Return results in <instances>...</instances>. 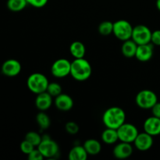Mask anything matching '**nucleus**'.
<instances>
[{
	"label": "nucleus",
	"mask_w": 160,
	"mask_h": 160,
	"mask_svg": "<svg viewBox=\"0 0 160 160\" xmlns=\"http://www.w3.org/2000/svg\"><path fill=\"white\" fill-rule=\"evenodd\" d=\"M126 120V113L124 110L118 106H112L104 112L102 115V122L107 128L117 130Z\"/></svg>",
	"instance_id": "f257e3e1"
},
{
	"label": "nucleus",
	"mask_w": 160,
	"mask_h": 160,
	"mask_svg": "<svg viewBox=\"0 0 160 160\" xmlns=\"http://www.w3.org/2000/svg\"><path fill=\"white\" fill-rule=\"evenodd\" d=\"M92 73V66H91L90 62L84 58L74 59V60L71 62L70 75L76 81H87L91 77Z\"/></svg>",
	"instance_id": "f03ea898"
},
{
	"label": "nucleus",
	"mask_w": 160,
	"mask_h": 160,
	"mask_svg": "<svg viewBox=\"0 0 160 160\" xmlns=\"http://www.w3.org/2000/svg\"><path fill=\"white\" fill-rule=\"evenodd\" d=\"M48 84L49 82L48 78L43 73H32L28 77L27 81L28 89L36 95L46 92Z\"/></svg>",
	"instance_id": "7ed1b4c3"
},
{
	"label": "nucleus",
	"mask_w": 160,
	"mask_h": 160,
	"mask_svg": "<svg viewBox=\"0 0 160 160\" xmlns=\"http://www.w3.org/2000/svg\"><path fill=\"white\" fill-rule=\"evenodd\" d=\"M136 104L143 109H149L158 102V98L154 92L148 89L142 90L137 94L135 98Z\"/></svg>",
	"instance_id": "20e7f679"
},
{
	"label": "nucleus",
	"mask_w": 160,
	"mask_h": 160,
	"mask_svg": "<svg viewBox=\"0 0 160 160\" xmlns=\"http://www.w3.org/2000/svg\"><path fill=\"white\" fill-rule=\"evenodd\" d=\"M132 25L128 20H119L113 23L112 34L119 40L124 42V41L131 39L132 36Z\"/></svg>",
	"instance_id": "39448f33"
},
{
	"label": "nucleus",
	"mask_w": 160,
	"mask_h": 160,
	"mask_svg": "<svg viewBox=\"0 0 160 160\" xmlns=\"http://www.w3.org/2000/svg\"><path fill=\"white\" fill-rule=\"evenodd\" d=\"M39 151L44 156V158H55L59 152L58 144L54 140L50 138L48 136L42 137V140L38 146Z\"/></svg>",
	"instance_id": "423d86ee"
},
{
	"label": "nucleus",
	"mask_w": 160,
	"mask_h": 160,
	"mask_svg": "<svg viewBox=\"0 0 160 160\" xmlns=\"http://www.w3.org/2000/svg\"><path fill=\"white\" fill-rule=\"evenodd\" d=\"M119 141L128 143H134V140L138 135V128L132 123H124L117 129Z\"/></svg>",
	"instance_id": "0eeeda50"
},
{
	"label": "nucleus",
	"mask_w": 160,
	"mask_h": 160,
	"mask_svg": "<svg viewBox=\"0 0 160 160\" xmlns=\"http://www.w3.org/2000/svg\"><path fill=\"white\" fill-rule=\"evenodd\" d=\"M152 33L151 30L145 25H137L133 28L131 39L137 43L138 45L151 43Z\"/></svg>",
	"instance_id": "6e6552de"
},
{
	"label": "nucleus",
	"mask_w": 160,
	"mask_h": 160,
	"mask_svg": "<svg viewBox=\"0 0 160 160\" xmlns=\"http://www.w3.org/2000/svg\"><path fill=\"white\" fill-rule=\"evenodd\" d=\"M71 62L67 59H59L55 61L51 67L52 74L57 78H62L70 74Z\"/></svg>",
	"instance_id": "1a4fd4ad"
},
{
	"label": "nucleus",
	"mask_w": 160,
	"mask_h": 160,
	"mask_svg": "<svg viewBox=\"0 0 160 160\" xmlns=\"http://www.w3.org/2000/svg\"><path fill=\"white\" fill-rule=\"evenodd\" d=\"M21 64L18 60L9 59L5 61L2 65V73L7 77H16L21 71Z\"/></svg>",
	"instance_id": "9d476101"
},
{
	"label": "nucleus",
	"mask_w": 160,
	"mask_h": 160,
	"mask_svg": "<svg viewBox=\"0 0 160 160\" xmlns=\"http://www.w3.org/2000/svg\"><path fill=\"white\" fill-rule=\"evenodd\" d=\"M134 144L139 151H148L153 145V136L146 132L139 133L134 140Z\"/></svg>",
	"instance_id": "9b49d317"
},
{
	"label": "nucleus",
	"mask_w": 160,
	"mask_h": 160,
	"mask_svg": "<svg viewBox=\"0 0 160 160\" xmlns=\"http://www.w3.org/2000/svg\"><path fill=\"white\" fill-rule=\"evenodd\" d=\"M154 47L152 43L138 45L136 51L135 57L140 62H148L152 58Z\"/></svg>",
	"instance_id": "f8f14e48"
},
{
	"label": "nucleus",
	"mask_w": 160,
	"mask_h": 160,
	"mask_svg": "<svg viewBox=\"0 0 160 160\" xmlns=\"http://www.w3.org/2000/svg\"><path fill=\"white\" fill-rule=\"evenodd\" d=\"M113 156L117 159H125L129 158L133 153V147L131 143L120 142L113 148Z\"/></svg>",
	"instance_id": "ddd939ff"
},
{
	"label": "nucleus",
	"mask_w": 160,
	"mask_h": 160,
	"mask_svg": "<svg viewBox=\"0 0 160 160\" xmlns=\"http://www.w3.org/2000/svg\"><path fill=\"white\" fill-rule=\"evenodd\" d=\"M145 132L148 133L152 136H157L160 134V118L150 117L147 118L144 122L143 125Z\"/></svg>",
	"instance_id": "4468645a"
},
{
	"label": "nucleus",
	"mask_w": 160,
	"mask_h": 160,
	"mask_svg": "<svg viewBox=\"0 0 160 160\" xmlns=\"http://www.w3.org/2000/svg\"><path fill=\"white\" fill-rule=\"evenodd\" d=\"M55 106L59 110L67 112L70 111L73 106V100L70 95L61 93L55 98Z\"/></svg>",
	"instance_id": "2eb2a0df"
},
{
	"label": "nucleus",
	"mask_w": 160,
	"mask_h": 160,
	"mask_svg": "<svg viewBox=\"0 0 160 160\" xmlns=\"http://www.w3.org/2000/svg\"><path fill=\"white\" fill-rule=\"evenodd\" d=\"M52 104V97L47 92L38 94L35 99V106L40 111H45L49 109Z\"/></svg>",
	"instance_id": "dca6fc26"
},
{
	"label": "nucleus",
	"mask_w": 160,
	"mask_h": 160,
	"mask_svg": "<svg viewBox=\"0 0 160 160\" xmlns=\"http://www.w3.org/2000/svg\"><path fill=\"white\" fill-rule=\"evenodd\" d=\"M83 146L90 156H96L102 150L101 143L96 139H88L84 142Z\"/></svg>",
	"instance_id": "f3484780"
},
{
	"label": "nucleus",
	"mask_w": 160,
	"mask_h": 160,
	"mask_svg": "<svg viewBox=\"0 0 160 160\" xmlns=\"http://www.w3.org/2000/svg\"><path fill=\"white\" fill-rule=\"evenodd\" d=\"M138 45L132 39L124 41L121 47L122 54L127 58L135 57Z\"/></svg>",
	"instance_id": "a211bd4d"
},
{
	"label": "nucleus",
	"mask_w": 160,
	"mask_h": 160,
	"mask_svg": "<svg viewBox=\"0 0 160 160\" xmlns=\"http://www.w3.org/2000/svg\"><path fill=\"white\" fill-rule=\"evenodd\" d=\"M70 52L74 59L84 58L86 52V48L84 44L79 41L72 42L70 46Z\"/></svg>",
	"instance_id": "6ab92c4d"
},
{
	"label": "nucleus",
	"mask_w": 160,
	"mask_h": 160,
	"mask_svg": "<svg viewBox=\"0 0 160 160\" xmlns=\"http://www.w3.org/2000/svg\"><path fill=\"white\" fill-rule=\"evenodd\" d=\"M88 156V154L84 146L75 145L69 152L68 158L70 160H85L87 159Z\"/></svg>",
	"instance_id": "aec40b11"
},
{
	"label": "nucleus",
	"mask_w": 160,
	"mask_h": 160,
	"mask_svg": "<svg viewBox=\"0 0 160 160\" xmlns=\"http://www.w3.org/2000/svg\"><path fill=\"white\" fill-rule=\"evenodd\" d=\"M102 140L107 145L115 144L119 140L117 130L106 128V129L102 134Z\"/></svg>",
	"instance_id": "412c9836"
},
{
	"label": "nucleus",
	"mask_w": 160,
	"mask_h": 160,
	"mask_svg": "<svg viewBox=\"0 0 160 160\" xmlns=\"http://www.w3.org/2000/svg\"><path fill=\"white\" fill-rule=\"evenodd\" d=\"M28 5L27 0H8L6 3L8 9L15 12L23 10Z\"/></svg>",
	"instance_id": "4be33fe9"
},
{
	"label": "nucleus",
	"mask_w": 160,
	"mask_h": 160,
	"mask_svg": "<svg viewBox=\"0 0 160 160\" xmlns=\"http://www.w3.org/2000/svg\"><path fill=\"white\" fill-rule=\"evenodd\" d=\"M36 121L39 128L42 130L48 129L51 124V120L49 117L45 112V111H40L36 116Z\"/></svg>",
	"instance_id": "5701e85b"
},
{
	"label": "nucleus",
	"mask_w": 160,
	"mask_h": 160,
	"mask_svg": "<svg viewBox=\"0 0 160 160\" xmlns=\"http://www.w3.org/2000/svg\"><path fill=\"white\" fill-rule=\"evenodd\" d=\"M98 32L100 34L103 36L110 35L113 31V23L109 20L102 21L98 25Z\"/></svg>",
	"instance_id": "b1692460"
},
{
	"label": "nucleus",
	"mask_w": 160,
	"mask_h": 160,
	"mask_svg": "<svg viewBox=\"0 0 160 160\" xmlns=\"http://www.w3.org/2000/svg\"><path fill=\"white\" fill-rule=\"evenodd\" d=\"M25 140L31 142L34 146L38 147L42 142V137H41L40 134L35 131H30L25 135Z\"/></svg>",
	"instance_id": "393cba45"
},
{
	"label": "nucleus",
	"mask_w": 160,
	"mask_h": 160,
	"mask_svg": "<svg viewBox=\"0 0 160 160\" xmlns=\"http://www.w3.org/2000/svg\"><path fill=\"white\" fill-rule=\"evenodd\" d=\"M62 87L59 83L56 82H51L48 84V88H47L46 92L51 95L52 97H55L60 95L62 93Z\"/></svg>",
	"instance_id": "a878e982"
},
{
	"label": "nucleus",
	"mask_w": 160,
	"mask_h": 160,
	"mask_svg": "<svg viewBox=\"0 0 160 160\" xmlns=\"http://www.w3.org/2000/svg\"><path fill=\"white\" fill-rule=\"evenodd\" d=\"M20 150H21V152L23 153V154L28 155L34 149L35 146H34L31 142H29L28 141L25 140L24 139V140L20 143Z\"/></svg>",
	"instance_id": "bb28decb"
},
{
	"label": "nucleus",
	"mask_w": 160,
	"mask_h": 160,
	"mask_svg": "<svg viewBox=\"0 0 160 160\" xmlns=\"http://www.w3.org/2000/svg\"><path fill=\"white\" fill-rule=\"evenodd\" d=\"M65 129L68 134H76L79 131V127L75 122L69 121L66 123Z\"/></svg>",
	"instance_id": "cd10ccee"
},
{
	"label": "nucleus",
	"mask_w": 160,
	"mask_h": 160,
	"mask_svg": "<svg viewBox=\"0 0 160 160\" xmlns=\"http://www.w3.org/2000/svg\"><path fill=\"white\" fill-rule=\"evenodd\" d=\"M28 156L29 160H42L44 159V156H42V154L41 153V152L39 151L38 148L37 149L34 148L31 153H29L28 155Z\"/></svg>",
	"instance_id": "c85d7f7f"
},
{
	"label": "nucleus",
	"mask_w": 160,
	"mask_h": 160,
	"mask_svg": "<svg viewBox=\"0 0 160 160\" xmlns=\"http://www.w3.org/2000/svg\"><path fill=\"white\" fill-rule=\"evenodd\" d=\"M48 0H27L28 5L34 8H42L48 3Z\"/></svg>",
	"instance_id": "c756f323"
},
{
	"label": "nucleus",
	"mask_w": 160,
	"mask_h": 160,
	"mask_svg": "<svg viewBox=\"0 0 160 160\" xmlns=\"http://www.w3.org/2000/svg\"><path fill=\"white\" fill-rule=\"evenodd\" d=\"M151 43L154 45L160 46V30H156L152 33Z\"/></svg>",
	"instance_id": "7c9ffc66"
},
{
	"label": "nucleus",
	"mask_w": 160,
	"mask_h": 160,
	"mask_svg": "<svg viewBox=\"0 0 160 160\" xmlns=\"http://www.w3.org/2000/svg\"><path fill=\"white\" fill-rule=\"evenodd\" d=\"M151 109L152 116L158 117V118H160V102H157Z\"/></svg>",
	"instance_id": "2f4dec72"
},
{
	"label": "nucleus",
	"mask_w": 160,
	"mask_h": 160,
	"mask_svg": "<svg viewBox=\"0 0 160 160\" xmlns=\"http://www.w3.org/2000/svg\"><path fill=\"white\" fill-rule=\"evenodd\" d=\"M156 7L160 11V0H156Z\"/></svg>",
	"instance_id": "473e14b6"
}]
</instances>
